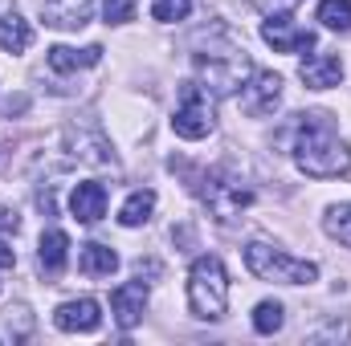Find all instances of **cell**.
<instances>
[{"label":"cell","mask_w":351,"mask_h":346,"mask_svg":"<svg viewBox=\"0 0 351 346\" xmlns=\"http://www.w3.org/2000/svg\"><path fill=\"white\" fill-rule=\"evenodd\" d=\"M294 163L311 179H339L351 172V147L335 135L327 114H298Z\"/></svg>","instance_id":"6da1fadb"},{"label":"cell","mask_w":351,"mask_h":346,"mask_svg":"<svg viewBox=\"0 0 351 346\" xmlns=\"http://www.w3.org/2000/svg\"><path fill=\"white\" fill-rule=\"evenodd\" d=\"M188 310L200 322H221L229 310V273L221 257H196L188 269Z\"/></svg>","instance_id":"7a4b0ae2"},{"label":"cell","mask_w":351,"mask_h":346,"mask_svg":"<svg viewBox=\"0 0 351 346\" xmlns=\"http://www.w3.org/2000/svg\"><path fill=\"white\" fill-rule=\"evenodd\" d=\"M192 62H196V78H200V86L208 90L213 98H229V94H237V90L250 82V74H254L245 49H237V45H229V49H200Z\"/></svg>","instance_id":"3957f363"},{"label":"cell","mask_w":351,"mask_h":346,"mask_svg":"<svg viewBox=\"0 0 351 346\" xmlns=\"http://www.w3.org/2000/svg\"><path fill=\"white\" fill-rule=\"evenodd\" d=\"M245 265L254 277L262 281H278V285H311L319 277V265L315 261H302V257H290L265 241H250L245 245Z\"/></svg>","instance_id":"277c9868"},{"label":"cell","mask_w":351,"mask_h":346,"mask_svg":"<svg viewBox=\"0 0 351 346\" xmlns=\"http://www.w3.org/2000/svg\"><path fill=\"white\" fill-rule=\"evenodd\" d=\"M192 191L204 200V208H208L217 220H237V216L254 204V191L241 187V179H229L225 172H200L192 179Z\"/></svg>","instance_id":"5b68a950"},{"label":"cell","mask_w":351,"mask_h":346,"mask_svg":"<svg viewBox=\"0 0 351 346\" xmlns=\"http://www.w3.org/2000/svg\"><path fill=\"white\" fill-rule=\"evenodd\" d=\"M213 127H217V98L200 86V82H184L180 86V106H176L172 131L180 139H192L196 143V139L213 135Z\"/></svg>","instance_id":"8992f818"},{"label":"cell","mask_w":351,"mask_h":346,"mask_svg":"<svg viewBox=\"0 0 351 346\" xmlns=\"http://www.w3.org/2000/svg\"><path fill=\"white\" fill-rule=\"evenodd\" d=\"M278 98H282V78L269 70H258V74H250V86H241V110L254 118H265V114H274Z\"/></svg>","instance_id":"52a82bcc"},{"label":"cell","mask_w":351,"mask_h":346,"mask_svg":"<svg viewBox=\"0 0 351 346\" xmlns=\"http://www.w3.org/2000/svg\"><path fill=\"white\" fill-rule=\"evenodd\" d=\"M53 326L66 330V334H90L102 326V310L94 297H74V302H62L53 310Z\"/></svg>","instance_id":"ba28073f"},{"label":"cell","mask_w":351,"mask_h":346,"mask_svg":"<svg viewBox=\"0 0 351 346\" xmlns=\"http://www.w3.org/2000/svg\"><path fill=\"white\" fill-rule=\"evenodd\" d=\"M262 41L274 45L278 53H302V49L315 45V33H311V29H298L294 21H286V16L274 12V16L262 25Z\"/></svg>","instance_id":"9c48e42d"},{"label":"cell","mask_w":351,"mask_h":346,"mask_svg":"<svg viewBox=\"0 0 351 346\" xmlns=\"http://www.w3.org/2000/svg\"><path fill=\"white\" fill-rule=\"evenodd\" d=\"M110 310H114V322L123 330H135L143 322V310H147V281H127L110 293Z\"/></svg>","instance_id":"30bf717a"},{"label":"cell","mask_w":351,"mask_h":346,"mask_svg":"<svg viewBox=\"0 0 351 346\" xmlns=\"http://www.w3.org/2000/svg\"><path fill=\"white\" fill-rule=\"evenodd\" d=\"M94 12V0H41V21L49 29H82Z\"/></svg>","instance_id":"8fae6325"},{"label":"cell","mask_w":351,"mask_h":346,"mask_svg":"<svg viewBox=\"0 0 351 346\" xmlns=\"http://www.w3.org/2000/svg\"><path fill=\"white\" fill-rule=\"evenodd\" d=\"M298 78L311 90H331V86H339V78H343V62L335 53H311L298 66Z\"/></svg>","instance_id":"7c38bea8"},{"label":"cell","mask_w":351,"mask_h":346,"mask_svg":"<svg viewBox=\"0 0 351 346\" xmlns=\"http://www.w3.org/2000/svg\"><path fill=\"white\" fill-rule=\"evenodd\" d=\"M70 212L82 224H98L106 216V187L102 183H78L74 196H70Z\"/></svg>","instance_id":"4fadbf2b"},{"label":"cell","mask_w":351,"mask_h":346,"mask_svg":"<svg viewBox=\"0 0 351 346\" xmlns=\"http://www.w3.org/2000/svg\"><path fill=\"white\" fill-rule=\"evenodd\" d=\"M49 70L53 74H74V70H86V66H98L102 62V45H86V49H70V45H53L45 53Z\"/></svg>","instance_id":"5bb4252c"},{"label":"cell","mask_w":351,"mask_h":346,"mask_svg":"<svg viewBox=\"0 0 351 346\" xmlns=\"http://www.w3.org/2000/svg\"><path fill=\"white\" fill-rule=\"evenodd\" d=\"M66 257H70V237L62 228H49L41 232V245H37V261H41V273L45 277H58L66 269Z\"/></svg>","instance_id":"9a60e30c"},{"label":"cell","mask_w":351,"mask_h":346,"mask_svg":"<svg viewBox=\"0 0 351 346\" xmlns=\"http://www.w3.org/2000/svg\"><path fill=\"white\" fill-rule=\"evenodd\" d=\"M78 269L86 277H110L119 269V253L106 249V245H98V241H90V245H82V253H78Z\"/></svg>","instance_id":"2e32d148"},{"label":"cell","mask_w":351,"mask_h":346,"mask_svg":"<svg viewBox=\"0 0 351 346\" xmlns=\"http://www.w3.org/2000/svg\"><path fill=\"white\" fill-rule=\"evenodd\" d=\"M29 45H33L29 21L16 16V12H4V16H0V49H4V53H25Z\"/></svg>","instance_id":"e0dca14e"},{"label":"cell","mask_w":351,"mask_h":346,"mask_svg":"<svg viewBox=\"0 0 351 346\" xmlns=\"http://www.w3.org/2000/svg\"><path fill=\"white\" fill-rule=\"evenodd\" d=\"M152 212H156V191H131L127 196V204L119 208V224L123 228H139V224H147L152 220Z\"/></svg>","instance_id":"ac0fdd59"},{"label":"cell","mask_w":351,"mask_h":346,"mask_svg":"<svg viewBox=\"0 0 351 346\" xmlns=\"http://www.w3.org/2000/svg\"><path fill=\"white\" fill-rule=\"evenodd\" d=\"M315 16H319L323 29H331V33H351V0H323Z\"/></svg>","instance_id":"d6986e66"},{"label":"cell","mask_w":351,"mask_h":346,"mask_svg":"<svg viewBox=\"0 0 351 346\" xmlns=\"http://www.w3.org/2000/svg\"><path fill=\"white\" fill-rule=\"evenodd\" d=\"M323 228H327L339 245H348V249H351V204H335V208H327Z\"/></svg>","instance_id":"ffe728a7"},{"label":"cell","mask_w":351,"mask_h":346,"mask_svg":"<svg viewBox=\"0 0 351 346\" xmlns=\"http://www.w3.org/2000/svg\"><path fill=\"white\" fill-rule=\"evenodd\" d=\"M282 322H286V314H282L278 302H262V306L254 310V330H258V334H278Z\"/></svg>","instance_id":"44dd1931"},{"label":"cell","mask_w":351,"mask_h":346,"mask_svg":"<svg viewBox=\"0 0 351 346\" xmlns=\"http://www.w3.org/2000/svg\"><path fill=\"white\" fill-rule=\"evenodd\" d=\"M192 12V0H152V16L172 25V21H184Z\"/></svg>","instance_id":"7402d4cb"},{"label":"cell","mask_w":351,"mask_h":346,"mask_svg":"<svg viewBox=\"0 0 351 346\" xmlns=\"http://www.w3.org/2000/svg\"><path fill=\"white\" fill-rule=\"evenodd\" d=\"M102 16L106 25H127L135 21V0H102Z\"/></svg>","instance_id":"603a6c76"},{"label":"cell","mask_w":351,"mask_h":346,"mask_svg":"<svg viewBox=\"0 0 351 346\" xmlns=\"http://www.w3.org/2000/svg\"><path fill=\"white\" fill-rule=\"evenodd\" d=\"M16 228H21L16 212L12 208H0V237H16Z\"/></svg>","instance_id":"cb8c5ba5"},{"label":"cell","mask_w":351,"mask_h":346,"mask_svg":"<svg viewBox=\"0 0 351 346\" xmlns=\"http://www.w3.org/2000/svg\"><path fill=\"white\" fill-rule=\"evenodd\" d=\"M250 4H254V8H262V12H269V16H274V12H286V8H294L298 0H250Z\"/></svg>","instance_id":"d4e9b609"},{"label":"cell","mask_w":351,"mask_h":346,"mask_svg":"<svg viewBox=\"0 0 351 346\" xmlns=\"http://www.w3.org/2000/svg\"><path fill=\"white\" fill-rule=\"evenodd\" d=\"M12 265H16V253H12V249H8V245H4V237H0V269H4V273H8V269H12Z\"/></svg>","instance_id":"484cf974"}]
</instances>
